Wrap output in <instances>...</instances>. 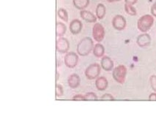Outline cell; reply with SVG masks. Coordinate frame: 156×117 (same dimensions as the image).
Instances as JSON below:
<instances>
[{"label": "cell", "mask_w": 156, "mask_h": 117, "mask_svg": "<svg viewBox=\"0 0 156 117\" xmlns=\"http://www.w3.org/2000/svg\"><path fill=\"white\" fill-rule=\"evenodd\" d=\"M94 43L91 37H84L77 46V53L81 57H86L93 50Z\"/></svg>", "instance_id": "6da1fadb"}, {"label": "cell", "mask_w": 156, "mask_h": 117, "mask_svg": "<svg viewBox=\"0 0 156 117\" xmlns=\"http://www.w3.org/2000/svg\"><path fill=\"white\" fill-rule=\"evenodd\" d=\"M154 23V18L151 15H144L138 20L137 27L143 33H146L152 28Z\"/></svg>", "instance_id": "7a4b0ae2"}, {"label": "cell", "mask_w": 156, "mask_h": 117, "mask_svg": "<svg viewBox=\"0 0 156 117\" xmlns=\"http://www.w3.org/2000/svg\"><path fill=\"white\" fill-rule=\"evenodd\" d=\"M127 68L124 65H119L115 67L112 72V76L115 81L119 84H123L126 81Z\"/></svg>", "instance_id": "3957f363"}, {"label": "cell", "mask_w": 156, "mask_h": 117, "mask_svg": "<svg viewBox=\"0 0 156 117\" xmlns=\"http://www.w3.org/2000/svg\"><path fill=\"white\" fill-rule=\"evenodd\" d=\"M100 73H101V65L98 63L90 64L85 70V75L89 80L98 78Z\"/></svg>", "instance_id": "277c9868"}, {"label": "cell", "mask_w": 156, "mask_h": 117, "mask_svg": "<svg viewBox=\"0 0 156 117\" xmlns=\"http://www.w3.org/2000/svg\"><path fill=\"white\" fill-rule=\"evenodd\" d=\"M92 36L96 42H102L105 37V29L103 25L96 23L92 28Z\"/></svg>", "instance_id": "5b68a950"}, {"label": "cell", "mask_w": 156, "mask_h": 117, "mask_svg": "<svg viewBox=\"0 0 156 117\" xmlns=\"http://www.w3.org/2000/svg\"><path fill=\"white\" fill-rule=\"evenodd\" d=\"M79 62V57L75 52H68L65 57V64L69 68H74Z\"/></svg>", "instance_id": "8992f818"}, {"label": "cell", "mask_w": 156, "mask_h": 117, "mask_svg": "<svg viewBox=\"0 0 156 117\" xmlns=\"http://www.w3.org/2000/svg\"><path fill=\"white\" fill-rule=\"evenodd\" d=\"M69 48H70V43L66 38L60 37L57 40L56 49L58 52L62 53H68Z\"/></svg>", "instance_id": "52a82bcc"}, {"label": "cell", "mask_w": 156, "mask_h": 117, "mask_svg": "<svg viewBox=\"0 0 156 117\" xmlns=\"http://www.w3.org/2000/svg\"><path fill=\"white\" fill-rule=\"evenodd\" d=\"M127 24L126 19L121 15H117L112 19V26L115 29L122 31L126 28Z\"/></svg>", "instance_id": "ba28073f"}, {"label": "cell", "mask_w": 156, "mask_h": 117, "mask_svg": "<svg viewBox=\"0 0 156 117\" xmlns=\"http://www.w3.org/2000/svg\"><path fill=\"white\" fill-rule=\"evenodd\" d=\"M136 43L139 47L144 48V47H147L150 45V43H151V37H150V35H148V34L143 33L137 37Z\"/></svg>", "instance_id": "9c48e42d"}, {"label": "cell", "mask_w": 156, "mask_h": 117, "mask_svg": "<svg viewBox=\"0 0 156 117\" xmlns=\"http://www.w3.org/2000/svg\"><path fill=\"white\" fill-rule=\"evenodd\" d=\"M82 23L81 21L78 19L73 20L70 23V31L73 35H78L79 34L82 29Z\"/></svg>", "instance_id": "30bf717a"}, {"label": "cell", "mask_w": 156, "mask_h": 117, "mask_svg": "<svg viewBox=\"0 0 156 117\" xmlns=\"http://www.w3.org/2000/svg\"><path fill=\"white\" fill-rule=\"evenodd\" d=\"M80 15L81 19L88 23H95L97 21V16H95L93 13H92L90 11H87V10H81Z\"/></svg>", "instance_id": "8fae6325"}, {"label": "cell", "mask_w": 156, "mask_h": 117, "mask_svg": "<svg viewBox=\"0 0 156 117\" xmlns=\"http://www.w3.org/2000/svg\"><path fill=\"white\" fill-rule=\"evenodd\" d=\"M68 86H70L71 89H76L78 86L80 85L81 83V78L79 75L73 73L71 75H70L68 79Z\"/></svg>", "instance_id": "7c38bea8"}, {"label": "cell", "mask_w": 156, "mask_h": 117, "mask_svg": "<svg viewBox=\"0 0 156 117\" xmlns=\"http://www.w3.org/2000/svg\"><path fill=\"white\" fill-rule=\"evenodd\" d=\"M101 66L105 71H111L114 67V62L108 57H103L101 62Z\"/></svg>", "instance_id": "4fadbf2b"}, {"label": "cell", "mask_w": 156, "mask_h": 117, "mask_svg": "<svg viewBox=\"0 0 156 117\" xmlns=\"http://www.w3.org/2000/svg\"><path fill=\"white\" fill-rule=\"evenodd\" d=\"M108 81L105 77H99V78H96L95 86L98 90L99 91H104L108 87Z\"/></svg>", "instance_id": "5bb4252c"}, {"label": "cell", "mask_w": 156, "mask_h": 117, "mask_svg": "<svg viewBox=\"0 0 156 117\" xmlns=\"http://www.w3.org/2000/svg\"><path fill=\"white\" fill-rule=\"evenodd\" d=\"M73 5L78 10H84L90 4V0H73Z\"/></svg>", "instance_id": "9a60e30c"}, {"label": "cell", "mask_w": 156, "mask_h": 117, "mask_svg": "<svg viewBox=\"0 0 156 117\" xmlns=\"http://www.w3.org/2000/svg\"><path fill=\"white\" fill-rule=\"evenodd\" d=\"M105 53V48L103 45L101 43H98L96 44L93 48V54L96 57H102L104 55Z\"/></svg>", "instance_id": "2e32d148"}, {"label": "cell", "mask_w": 156, "mask_h": 117, "mask_svg": "<svg viewBox=\"0 0 156 117\" xmlns=\"http://www.w3.org/2000/svg\"><path fill=\"white\" fill-rule=\"evenodd\" d=\"M66 26L62 22H57L56 23V35L57 37H62L66 32Z\"/></svg>", "instance_id": "e0dca14e"}, {"label": "cell", "mask_w": 156, "mask_h": 117, "mask_svg": "<svg viewBox=\"0 0 156 117\" xmlns=\"http://www.w3.org/2000/svg\"><path fill=\"white\" fill-rule=\"evenodd\" d=\"M106 7L103 4H98L96 8V16L98 19H103L106 15Z\"/></svg>", "instance_id": "ac0fdd59"}, {"label": "cell", "mask_w": 156, "mask_h": 117, "mask_svg": "<svg viewBox=\"0 0 156 117\" xmlns=\"http://www.w3.org/2000/svg\"><path fill=\"white\" fill-rule=\"evenodd\" d=\"M57 15L59 16V19L63 20L65 22H68V13L65 9L59 8L57 11Z\"/></svg>", "instance_id": "d6986e66"}, {"label": "cell", "mask_w": 156, "mask_h": 117, "mask_svg": "<svg viewBox=\"0 0 156 117\" xmlns=\"http://www.w3.org/2000/svg\"><path fill=\"white\" fill-rule=\"evenodd\" d=\"M125 10H126V12L128 14V15L132 16L136 15L137 13L136 10V8H134L133 5L128 4V3H126V4H125Z\"/></svg>", "instance_id": "ffe728a7"}, {"label": "cell", "mask_w": 156, "mask_h": 117, "mask_svg": "<svg viewBox=\"0 0 156 117\" xmlns=\"http://www.w3.org/2000/svg\"><path fill=\"white\" fill-rule=\"evenodd\" d=\"M55 94H56V97H57V98H60V97H62L63 95H64V90H63L62 86L59 85V84H56Z\"/></svg>", "instance_id": "44dd1931"}, {"label": "cell", "mask_w": 156, "mask_h": 117, "mask_svg": "<svg viewBox=\"0 0 156 117\" xmlns=\"http://www.w3.org/2000/svg\"><path fill=\"white\" fill-rule=\"evenodd\" d=\"M84 99L85 100H98V98L94 92H88L84 95Z\"/></svg>", "instance_id": "7402d4cb"}, {"label": "cell", "mask_w": 156, "mask_h": 117, "mask_svg": "<svg viewBox=\"0 0 156 117\" xmlns=\"http://www.w3.org/2000/svg\"><path fill=\"white\" fill-rule=\"evenodd\" d=\"M150 85H151L152 90L156 92V75H153L150 77Z\"/></svg>", "instance_id": "603a6c76"}, {"label": "cell", "mask_w": 156, "mask_h": 117, "mask_svg": "<svg viewBox=\"0 0 156 117\" xmlns=\"http://www.w3.org/2000/svg\"><path fill=\"white\" fill-rule=\"evenodd\" d=\"M101 100H114V98L112 95H111V94L106 93V94H104V95L101 97Z\"/></svg>", "instance_id": "cb8c5ba5"}, {"label": "cell", "mask_w": 156, "mask_h": 117, "mask_svg": "<svg viewBox=\"0 0 156 117\" xmlns=\"http://www.w3.org/2000/svg\"><path fill=\"white\" fill-rule=\"evenodd\" d=\"M73 100H85L84 99V95H76L75 96L73 97Z\"/></svg>", "instance_id": "d4e9b609"}, {"label": "cell", "mask_w": 156, "mask_h": 117, "mask_svg": "<svg viewBox=\"0 0 156 117\" xmlns=\"http://www.w3.org/2000/svg\"><path fill=\"white\" fill-rule=\"evenodd\" d=\"M149 100L151 101H156V92L155 91L154 93H151L149 96Z\"/></svg>", "instance_id": "484cf974"}, {"label": "cell", "mask_w": 156, "mask_h": 117, "mask_svg": "<svg viewBox=\"0 0 156 117\" xmlns=\"http://www.w3.org/2000/svg\"><path fill=\"white\" fill-rule=\"evenodd\" d=\"M151 13L154 17H156V6L154 4L151 7Z\"/></svg>", "instance_id": "4316f807"}, {"label": "cell", "mask_w": 156, "mask_h": 117, "mask_svg": "<svg viewBox=\"0 0 156 117\" xmlns=\"http://www.w3.org/2000/svg\"><path fill=\"white\" fill-rule=\"evenodd\" d=\"M138 0H125V2H126V3H128V4H130V5H135L136 3L137 2Z\"/></svg>", "instance_id": "83f0119b"}, {"label": "cell", "mask_w": 156, "mask_h": 117, "mask_svg": "<svg viewBox=\"0 0 156 117\" xmlns=\"http://www.w3.org/2000/svg\"><path fill=\"white\" fill-rule=\"evenodd\" d=\"M107 1H108V2H114V0H107Z\"/></svg>", "instance_id": "f1b7e54d"}, {"label": "cell", "mask_w": 156, "mask_h": 117, "mask_svg": "<svg viewBox=\"0 0 156 117\" xmlns=\"http://www.w3.org/2000/svg\"><path fill=\"white\" fill-rule=\"evenodd\" d=\"M119 1H121V0H114V2H119Z\"/></svg>", "instance_id": "f546056e"}, {"label": "cell", "mask_w": 156, "mask_h": 117, "mask_svg": "<svg viewBox=\"0 0 156 117\" xmlns=\"http://www.w3.org/2000/svg\"><path fill=\"white\" fill-rule=\"evenodd\" d=\"M154 5H155V6H156V0H155V3H154Z\"/></svg>", "instance_id": "4dcf8cb0"}]
</instances>
